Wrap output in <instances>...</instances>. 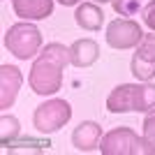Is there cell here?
<instances>
[{"instance_id": "obj_1", "label": "cell", "mask_w": 155, "mask_h": 155, "mask_svg": "<svg viewBox=\"0 0 155 155\" xmlns=\"http://www.w3.org/2000/svg\"><path fill=\"white\" fill-rule=\"evenodd\" d=\"M70 63V49H65L58 42L44 46V51L39 53L28 74V84L32 93L37 95H53L63 86V70Z\"/></svg>"}, {"instance_id": "obj_2", "label": "cell", "mask_w": 155, "mask_h": 155, "mask_svg": "<svg viewBox=\"0 0 155 155\" xmlns=\"http://www.w3.org/2000/svg\"><path fill=\"white\" fill-rule=\"evenodd\" d=\"M102 155H153L155 146L150 139L139 137L132 127H114L100 141Z\"/></svg>"}, {"instance_id": "obj_3", "label": "cell", "mask_w": 155, "mask_h": 155, "mask_svg": "<svg viewBox=\"0 0 155 155\" xmlns=\"http://www.w3.org/2000/svg\"><path fill=\"white\" fill-rule=\"evenodd\" d=\"M5 46L19 60H28L39 51V46H42V32H39L37 26H32L28 21L14 23L5 32Z\"/></svg>"}, {"instance_id": "obj_4", "label": "cell", "mask_w": 155, "mask_h": 155, "mask_svg": "<svg viewBox=\"0 0 155 155\" xmlns=\"http://www.w3.org/2000/svg\"><path fill=\"white\" fill-rule=\"evenodd\" d=\"M70 118H72L70 102L53 97V100H46L44 104H39L37 109H35L32 125H35V130L42 132V134H51V132H58Z\"/></svg>"}, {"instance_id": "obj_5", "label": "cell", "mask_w": 155, "mask_h": 155, "mask_svg": "<svg viewBox=\"0 0 155 155\" xmlns=\"http://www.w3.org/2000/svg\"><path fill=\"white\" fill-rule=\"evenodd\" d=\"M143 30L132 19H116L107 26V44L114 49H132L141 42Z\"/></svg>"}, {"instance_id": "obj_6", "label": "cell", "mask_w": 155, "mask_h": 155, "mask_svg": "<svg viewBox=\"0 0 155 155\" xmlns=\"http://www.w3.org/2000/svg\"><path fill=\"white\" fill-rule=\"evenodd\" d=\"M132 74L139 81H150L155 77V30L150 35H143L137 44L134 58H132Z\"/></svg>"}, {"instance_id": "obj_7", "label": "cell", "mask_w": 155, "mask_h": 155, "mask_svg": "<svg viewBox=\"0 0 155 155\" xmlns=\"http://www.w3.org/2000/svg\"><path fill=\"white\" fill-rule=\"evenodd\" d=\"M21 70L14 65H2L0 67V109H9L16 100V93L21 88Z\"/></svg>"}, {"instance_id": "obj_8", "label": "cell", "mask_w": 155, "mask_h": 155, "mask_svg": "<svg viewBox=\"0 0 155 155\" xmlns=\"http://www.w3.org/2000/svg\"><path fill=\"white\" fill-rule=\"evenodd\" d=\"M100 141H102V127L93 120H84L72 132V143L81 153H91V150L100 148Z\"/></svg>"}, {"instance_id": "obj_9", "label": "cell", "mask_w": 155, "mask_h": 155, "mask_svg": "<svg viewBox=\"0 0 155 155\" xmlns=\"http://www.w3.org/2000/svg\"><path fill=\"white\" fill-rule=\"evenodd\" d=\"M12 7L23 21H39L51 16L53 0H12Z\"/></svg>"}, {"instance_id": "obj_10", "label": "cell", "mask_w": 155, "mask_h": 155, "mask_svg": "<svg viewBox=\"0 0 155 155\" xmlns=\"http://www.w3.org/2000/svg\"><path fill=\"white\" fill-rule=\"evenodd\" d=\"M97 58H100V46L91 37L77 39L70 46V63L74 67H91L93 63H97Z\"/></svg>"}, {"instance_id": "obj_11", "label": "cell", "mask_w": 155, "mask_h": 155, "mask_svg": "<svg viewBox=\"0 0 155 155\" xmlns=\"http://www.w3.org/2000/svg\"><path fill=\"white\" fill-rule=\"evenodd\" d=\"M132 93H134V84H120L107 97V109L111 114H127L132 111Z\"/></svg>"}, {"instance_id": "obj_12", "label": "cell", "mask_w": 155, "mask_h": 155, "mask_svg": "<svg viewBox=\"0 0 155 155\" xmlns=\"http://www.w3.org/2000/svg\"><path fill=\"white\" fill-rule=\"evenodd\" d=\"M74 19L84 30H100L104 23V12L97 7V2H84L77 7Z\"/></svg>"}, {"instance_id": "obj_13", "label": "cell", "mask_w": 155, "mask_h": 155, "mask_svg": "<svg viewBox=\"0 0 155 155\" xmlns=\"http://www.w3.org/2000/svg\"><path fill=\"white\" fill-rule=\"evenodd\" d=\"M155 109V84H134L132 93V111H150Z\"/></svg>"}, {"instance_id": "obj_14", "label": "cell", "mask_w": 155, "mask_h": 155, "mask_svg": "<svg viewBox=\"0 0 155 155\" xmlns=\"http://www.w3.org/2000/svg\"><path fill=\"white\" fill-rule=\"evenodd\" d=\"M19 137V120L14 116H2L0 118V143L9 146L12 141H16Z\"/></svg>"}, {"instance_id": "obj_15", "label": "cell", "mask_w": 155, "mask_h": 155, "mask_svg": "<svg viewBox=\"0 0 155 155\" xmlns=\"http://www.w3.org/2000/svg\"><path fill=\"white\" fill-rule=\"evenodd\" d=\"M51 146V141L49 139H21V141H12L9 146H5V150H9V153H19V150H35V153H39V150H44Z\"/></svg>"}, {"instance_id": "obj_16", "label": "cell", "mask_w": 155, "mask_h": 155, "mask_svg": "<svg viewBox=\"0 0 155 155\" xmlns=\"http://www.w3.org/2000/svg\"><path fill=\"white\" fill-rule=\"evenodd\" d=\"M111 5L120 16H134L141 7V0H111Z\"/></svg>"}, {"instance_id": "obj_17", "label": "cell", "mask_w": 155, "mask_h": 155, "mask_svg": "<svg viewBox=\"0 0 155 155\" xmlns=\"http://www.w3.org/2000/svg\"><path fill=\"white\" fill-rule=\"evenodd\" d=\"M143 137L155 143V109H150V114L143 118Z\"/></svg>"}, {"instance_id": "obj_18", "label": "cell", "mask_w": 155, "mask_h": 155, "mask_svg": "<svg viewBox=\"0 0 155 155\" xmlns=\"http://www.w3.org/2000/svg\"><path fill=\"white\" fill-rule=\"evenodd\" d=\"M143 23H146L150 30H155V0H150L148 5L143 7Z\"/></svg>"}, {"instance_id": "obj_19", "label": "cell", "mask_w": 155, "mask_h": 155, "mask_svg": "<svg viewBox=\"0 0 155 155\" xmlns=\"http://www.w3.org/2000/svg\"><path fill=\"white\" fill-rule=\"evenodd\" d=\"M58 2H60V5H65V7H70V5H77L79 0H58Z\"/></svg>"}, {"instance_id": "obj_20", "label": "cell", "mask_w": 155, "mask_h": 155, "mask_svg": "<svg viewBox=\"0 0 155 155\" xmlns=\"http://www.w3.org/2000/svg\"><path fill=\"white\" fill-rule=\"evenodd\" d=\"M91 2H102L104 5V2H111V0H91Z\"/></svg>"}]
</instances>
